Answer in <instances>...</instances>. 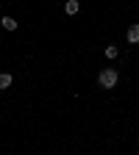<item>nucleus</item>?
Returning a JSON list of instances; mask_svg holds the SVG:
<instances>
[{"label":"nucleus","instance_id":"obj_4","mask_svg":"<svg viewBox=\"0 0 139 155\" xmlns=\"http://www.w3.org/2000/svg\"><path fill=\"white\" fill-rule=\"evenodd\" d=\"M128 42H131V45L139 42V25H131V28H128Z\"/></svg>","mask_w":139,"mask_h":155},{"label":"nucleus","instance_id":"obj_1","mask_svg":"<svg viewBox=\"0 0 139 155\" xmlns=\"http://www.w3.org/2000/svg\"><path fill=\"white\" fill-rule=\"evenodd\" d=\"M117 81H120V75H117L114 67H106V69H100V75H97V83H100V89H114Z\"/></svg>","mask_w":139,"mask_h":155},{"label":"nucleus","instance_id":"obj_2","mask_svg":"<svg viewBox=\"0 0 139 155\" xmlns=\"http://www.w3.org/2000/svg\"><path fill=\"white\" fill-rule=\"evenodd\" d=\"M0 25H3V31H17V19L14 17H3V19H0Z\"/></svg>","mask_w":139,"mask_h":155},{"label":"nucleus","instance_id":"obj_6","mask_svg":"<svg viewBox=\"0 0 139 155\" xmlns=\"http://www.w3.org/2000/svg\"><path fill=\"white\" fill-rule=\"evenodd\" d=\"M117 55H120V50H117L114 45H109L106 47V58H117Z\"/></svg>","mask_w":139,"mask_h":155},{"label":"nucleus","instance_id":"obj_5","mask_svg":"<svg viewBox=\"0 0 139 155\" xmlns=\"http://www.w3.org/2000/svg\"><path fill=\"white\" fill-rule=\"evenodd\" d=\"M11 86V75L9 72H0V89H9Z\"/></svg>","mask_w":139,"mask_h":155},{"label":"nucleus","instance_id":"obj_3","mask_svg":"<svg viewBox=\"0 0 139 155\" xmlns=\"http://www.w3.org/2000/svg\"><path fill=\"white\" fill-rule=\"evenodd\" d=\"M64 11L67 14H78V11H81V3H78V0H67V3H64Z\"/></svg>","mask_w":139,"mask_h":155}]
</instances>
